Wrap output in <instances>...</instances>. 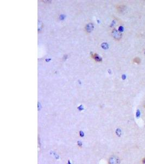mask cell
<instances>
[{
    "instance_id": "3957f363",
    "label": "cell",
    "mask_w": 145,
    "mask_h": 164,
    "mask_svg": "<svg viewBox=\"0 0 145 164\" xmlns=\"http://www.w3.org/2000/svg\"><path fill=\"white\" fill-rule=\"evenodd\" d=\"M116 8H117V10L118 12H123L126 9V6L123 5H118L116 7Z\"/></svg>"
},
{
    "instance_id": "6da1fadb",
    "label": "cell",
    "mask_w": 145,
    "mask_h": 164,
    "mask_svg": "<svg viewBox=\"0 0 145 164\" xmlns=\"http://www.w3.org/2000/svg\"><path fill=\"white\" fill-rule=\"evenodd\" d=\"M112 36L116 41H120L122 37V34L116 29H113L112 31Z\"/></svg>"
},
{
    "instance_id": "277c9868",
    "label": "cell",
    "mask_w": 145,
    "mask_h": 164,
    "mask_svg": "<svg viewBox=\"0 0 145 164\" xmlns=\"http://www.w3.org/2000/svg\"><path fill=\"white\" fill-rule=\"evenodd\" d=\"M133 62L135 64H139L141 63V59L139 57H136L133 59Z\"/></svg>"
},
{
    "instance_id": "7a4b0ae2",
    "label": "cell",
    "mask_w": 145,
    "mask_h": 164,
    "mask_svg": "<svg viewBox=\"0 0 145 164\" xmlns=\"http://www.w3.org/2000/svg\"><path fill=\"white\" fill-rule=\"evenodd\" d=\"M120 160L118 156H111L109 159L108 164H120Z\"/></svg>"
},
{
    "instance_id": "5b68a950",
    "label": "cell",
    "mask_w": 145,
    "mask_h": 164,
    "mask_svg": "<svg viewBox=\"0 0 145 164\" xmlns=\"http://www.w3.org/2000/svg\"><path fill=\"white\" fill-rule=\"evenodd\" d=\"M141 162H142V164H145V158L142 159Z\"/></svg>"
},
{
    "instance_id": "8992f818",
    "label": "cell",
    "mask_w": 145,
    "mask_h": 164,
    "mask_svg": "<svg viewBox=\"0 0 145 164\" xmlns=\"http://www.w3.org/2000/svg\"><path fill=\"white\" fill-rule=\"evenodd\" d=\"M143 108L145 109V100L143 101Z\"/></svg>"
}]
</instances>
